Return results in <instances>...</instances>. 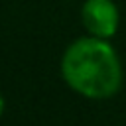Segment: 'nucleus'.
Listing matches in <instances>:
<instances>
[{"label": "nucleus", "instance_id": "obj_1", "mask_svg": "<svg viewBox=\"0 0 126 126\" xmlns=\"http://www.w3.org/2000/svg\"><path fill=\"white\" fill-rule=\"evenodd\" d=\"M61 73L71 89L89 98H108L122 85L116 51L102 37L73 41L61 59Z\"/></svg>", "mask_w": 126, "mask_h": 126}, {"label": "nucleus", "instance_id": "obj_3", "mask_svg": "<svg viewBox=\"0 0 126 126\" xmlns=\"http://www.w3.org/2000/svg\"><path fill=\"white\" fill-rule=\"evenodd\" d=\"M2 110H4V98H2V94H0V114H2Z\"/></svg>", "mask_w": 126, "mask_h": 126}, {"label": "nucleus", "instance_id": "obj_2", "mask_svg": "<svg viewBox=\"0 0 126 126\" xmlns=\"http://www.w3.org/2000/svg\"><path fill=\"white\" fill-rule=\"evenodd\" d=\"M83 24L96 37H110L118 28V10L112 0H87L83 4Z\"/></svg>", "mask_w": 126, "mask_h": 126}]
</instances>
